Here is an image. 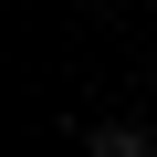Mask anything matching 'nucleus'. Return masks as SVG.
<instances>
[{
	"instance_id": "nucleus-1",
	"label": "nucleus",
	"mask_w": 157,
	"mask_h": 157,
	"mask_svg": "<svg viewBox=\"0 0 157 157\" xmlns=\"http://www.w3.org/2000/svg\"><path fill=\"white\" fill-rule=\"evenodd\" d=\"M147 147H157L147 126H94V136H84V157H147Z\"/></svg>"
}]
</instances>
